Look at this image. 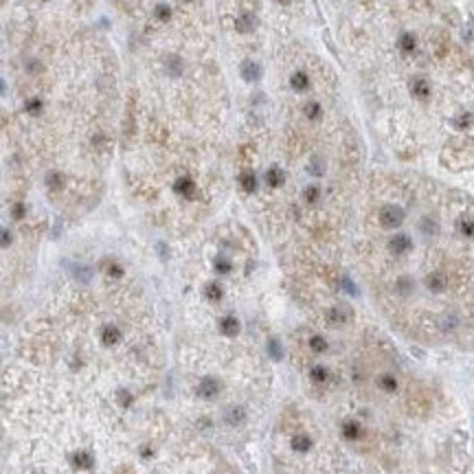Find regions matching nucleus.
I'll use <instances>...</instances> for the list:
<instances>
[{"label":"nucleus","mask_w":474,"mask_h":474,"mask_svg":"<svg viewBox=\"0 0 474 474\" xmlns=\"http://www.w3.org/2000/svg\"><path fill=\"white\" fill-rule=\"evenodd\" d=\"M205 294H207L209 301H215V303H217V301L224 297V288L217 281H209L207 288H205Z\"/></svg>","instance_id":"b1692460"},{"label":"nucleus","mask_w":474,"mask_h":474,"mask_svg":"<svg viewBox=\"0 0 474 474\" xmlns=\"http://www.w3.org/2000/svg\"><path fill=\"white\" fill-rule=\"evenodd\" d=\"M239 187H242L246 193H255L259 187V178L255 174L253 169H244L242 174H239Z\"/></svg>","instance_id":"2eb2a0df"},{"label":"nucleus","mask_w":474,"mask_h":474,"mask_svg":"<svg viewBox=\"0 0 474 474\" xmlns=\"http://www.w3.org/2000/svg\"><path fill=\"white\" fill-rule=\"evenodd\" d=\"M2 2H4V0H0V4H2Z\"/></svg>","instance_id":"c85d7f7f"},{"label":"nucleus","mask_w":474,"mask_h":474,"mask_svg":"<svg viewBox=\"0 0 474 474\" xmlns=\"http://www.w3.org/2000/svg\"><path fill=\"white\" fill-rule=\"evenodd\" d=\"M329 340L325 338L323 334H310V338H308V349H310V354L312 356H325L329 351Z\"/></svg>","instance_id":"f8f14e48"},{"label":"nucleus","mask_w":474,"mask_h":474,"mask_svg":"<svg viewBox=\"0 0 474 474\" xmlns=\"http://www.w3.org/2000/svg\"><path fill=\"white\" fill-rule=\"evenodd\" d=\"M152 16H154L156 22L167 24V22H171V20H174L176 9L171 7V2H165V0H160V2L154 4V9H152Z\"/></svg>","instance_id":"9b49d317"},{"label":"nucleus","mask_w":474,"mask_h":474,"mask_svg":"<svg viewBox=\"0 0 474 474\" xmlns=\"http://www.w3.org/2000/svg\"><path fill=\"white\" fill-rule=\"evenodd\" d=\"M303 114H305V119H310V121H318L320 114H323V108H320L318 101H305Z\"/></svg>","instance_id":"5701e85b"},{"label":"nucleus","mask_w":474,"mask_h":474,"mask_svg":"<svg viewBox=\"0 0 474 474\" xmlns=\"http://www.w3.org/2000/svg\"><path fill=\"white\" fill-rule=\"evenodd\" d=\"M375 389H380L382 393L386 395H393L400 391V378H397V373L393 371H380L378 375H375Z\"/></svg>","instance_id":"423d86ee"},{"label":"nucleus","mask_w":474,"mask_h":474,"mask_svg":"<svg viewBox=\"0 0 474 474\" xmlns=\"http://www.w3.org/2000/svg\"><path fill=\"white\" fill-rule=\"evenodd\" d=\"M24 108H27V112H31V114H38V112L42 110V101H40V99H29Z\"/></svg>","instance_id":"bb28decb"},{"label":"nucleus","mask_w":474,"mask_h":474,"mask_svg":"<svg viewBox=\"0 0 474 474\" xmlns=\"http://www.w3.org/2000/svg\"><path fill=\"white\" fill-rule=\"evenodd\" d=\"M420 228H421V233H424V235H435V233L439 231V224L435 222V217L426 215V217H421Z\"/></svg>","instance_id":"a878e982"},{"label":"nucleus","mask_w":474,"mask_h":474,"mask_svg":"<svg viewBox=\"0 0 474 474\" xmlns=\"http://www.w3.org/2000/svg\"><path fill=\"white\" fill-rule=\"evenodd\" d=\"M11 244V233L7 228H0V246H9Z\"/></svg>","instance_id":"cd10ccee"},{"label":"nucleus","mask_w":474,"mask_h":474,"mask_svg":"<svg viewBox=\"0 0 474 474\" xmlns=\"http://www.w3.org/2000/svg\"><path fill=\"white\" fill-rule=\"evenodd\" d=\"M351 320V310L347 305H334L332 310H327V323L334 327H343Z\"/></svg>","instance_id":"9d476101"},{"label":"nucleus","mask_w":474,"mask_h":474,"mask_svg":"<svg viewBox=\"0 0 474 474\" xmlns=\"http://www.w3.org/2000/svg\"><path fill=\"white\" fill-rule=\"evenodd\" d=\"M457 231H459V235H461V237L472 239L474 237V217H470V215L459 217V220H457Z\"/></svg>","instance_id":"412c9836"},{"label":"nucleus","mask_w":474,"mask_h":474,"mask_svg":"<svg viewBox=\"0 0 474 474\" xmlns=\"http://www.w3.org/2000/svg\"><path fill=\"white\" fill-rule=\"evenodd\" d=\"M395 44L402 55H415L417 51H420V35L415 31H411V29H402V31L397 33Z\"/></svg>","instance_id":"7ed1b4c3"},{"label":"nucleus","mask_w":474,"mask_h":474,"mask_svg":"<svg viewBox=\"0 0 474 474\" xmlns=\"http://www.w3.org/2000/svg\"><path fill=\"white\" fill-rule=\"evenodd\" d=\"M220 391H222L220 380L213 378V375L202 378L196 386V393H198V397H202V400H215V397L220 395Z\"/></svg>","instance_id":"0eeeda50"},{"label":"nucleus","mask_w":474,"mask_h":474,"mask_svg":"<svg viewBox=\"0 0 474 474\" xmlns=\"http://www.w3.org/2000/svg\"><path fill=\"white\" fill-rule=\"evenodd\" d=\"M174 191H176L180 198H185V200H196V196H198V185H196V180H193L189 174H182V176L176 178Z\"/></svg>","instance_id":"6e6552de"},{"label":"nucleus","mask_w":474,"mask_h":474,"mask_svg":"<svg viewBox=\"0 0 474 474\" xmlns=\"http://www.w3.org/2000/svg\"><path fill=\"white\" fill-rule=\"evenodd\" d=\"M340 435L349 443H360L367 437V428L358 420H345L343 426H340Z\"/></svg>","instance_id":"39448f33"},{"label":"nucleus","mask_w":474,"mask_h":474,"mask_svg":"<svg viewBox=\"0 0 474 474\" xmlns=\"http://www.w3.org/2000/svg\"><path fill=\"white\" fill-rule=\"evenodd\" d=\"M213 268H215V272L220 274V277H226V274L233 272V262L226 257H217L215 263H213Z\"/></svg>","instance_id":"393cba45"},{"label":"nucleus","mask_w":474,"mask_h":474,"mask_svg":"<svg viewBox=\"0 0 474 474\" xmlns=\"http://www.w3.org/2000/svg\"><path fill=\"white\" fill-rule=\"evenodd\" d=\"M406 220V211L400 205H384L378 213V222L386 231H397Z\"/></svg>","instance_id":"f257e3e1"},{"label":"nucleus","mask_w":474,"mask_h":474,"mask_svg":"<svg viewBox=\"0 0 474 474\" xmlns=\"http://www.w3.org/2000/svg\"><path fill=\"white\" fill-rule=\"evenodd\" d=\"M332 380H334V373H332V369H327V367L314 365L312 369H310V382H312L314 386L325 389V386L332 384Z\"/></svg>","instance_id":"1a4fd4ad"},{"label":"nucleus","mask_w":474,"mask_h":474,"mask_svg":"<svg viewBox=\"0 0 474 474\" xmlns=\"http://www.w3.org/2000/svg\"><path fill=\"white\" fill-rule=\"evenodd\" d=\"M303 202L308 207H316L320 202V187L318 185H308L303 189Z\"/></svg>","instance_id":"4be33fe9"},{"label":"nucleus","mask_w":474,"mask_h":474,"mask_svg":"<svg viewBox=\"0 0 474 474\" xmlns=\"http://www.w3.org/2000/svg\"><path fill=\"white\" fill-rule=\"evenodd\" d=\"M290 86H292V90H297V93H303V90L310 88V75L305 73V70H294L292 77H290Z\"/></svg>","instance_id":"aec40b11"},{"label":"nucleus","mask_w":474,"mask_h":474,"mask_svg":"<svg viewBox=\"0 0 474 474\" xmlns=\"http://www.w3.org/2000/svg\"><path fill=\"white\" fill-rule=\"evenodd\" d=\"M411 248H413V239L406 233H393L389 237V242H386V251L393 257H404V255L411 253Z\"/></svg>","instance_id":"20e7f679"},{"label":"nucleus","mask_w":474,"mask_h":474,"mask_svg":"<svg viewBox=\"0 0 474 474\" xmlns=\"http://www.w3.org/2000/svg\"><path fill=\"white\" fill-rule=\"evenodd\" d=\"M411 95L415 97L417 101H428V97H430V84L421 77L413 79L411 81Z\"/></svg>","instance_id":"4468645a"},{"label":"nucleus","mask_w":474,"mask_h":474,"mask_svg":"<svg viewBox=\"0 0 474 474\" xmlns=\"http://www.w3.org/2000/svg\"><path fill=\"white\" fill-rule=\"evenodd\" d=\"M448 285H450V277H448V272H443L441 268L430 270V272H428L426 277H424V288H426L430 294H441V292H446Z\"/></svg>","instance_id":"f03ea898"},{"label":"nucleus","mask_w":474,"mask_h":474,"mask_svg":"<svg viewBox=\"0 0 474 474\" xmlns=\"http://www.w3.org/2000/svg\"><path fill=\"white\" fill-rule=\"evenodd\" d=\"M263 180H266V185L270 189H279V187H283L285 182V174L283 169H279V167H270L266 171V176H263Z\"/></svg>","instance_id":"dca6fc26"},{"label":"nucleus","mask_w":474,"mask_h":474,"mask_svg":"<svg viewBox=\"0 0 474 474\" xmlns=\"http://www.w3.org/2000/svg\"><path fill=\"white\" fill-rule=\"evenodd\" d=\"M220 332L224 336H237L239 332H242V323H239V318L237 316H233V314H226V316H222L220 318Z\"/></svg>","instance_id":"ddd939ff"},{"label":"nucleus","mask_w":474,"mask_h":474,"mask_svg":"<svg viewBox=\"0 0 474 474\" xmlns=\"http://www.w3.org/2000/svg\"><path fill=\"white\" fill-rule=\"evenodd\" d=\"M413 292H415V281H413V277L404 274V277H400L395 281V294L397 297H411Z\"/></svg>","instance_id":"f3484780"},{"label":"nucleus","mask_w":474,"mask_h":474,"mask_svg":"<svg viewBox=\"0 0 474 474\" xmlns=\"http://www.w3.org/2000/svg\"><path fill=\"white\" fill-rule=\"evenodd\" d=\"M242 77H244V81H248V84L259 81V79H262V68H259V64L244 62L242 64Z\"/></svg>","instance_id":"6ab92c4d"},{"label":"nucleus","mask_w":474,"mask_h":474,"mask_svg":"<svg viewBox=\"0 0 474 474\" xmlns=\"http://www.w3.org/2000/svg\"><path fill=\"white\" fill-rule=\"evenodd\" d=\"M290 443H292V450H297V452H308V450H312V446H314L312 437H310L308 432H297Z\"/></svg>","instance_id":"a211bd4d"}]
</instances>
